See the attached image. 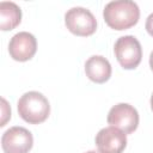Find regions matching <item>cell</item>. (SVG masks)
<instances>
[{"label": "cell", "mask_w": 153, "mask_h": 153, "mask_svg": "<svg viewBox=\"0 0 153 153\" xmlns=\"http://www.w3.org/2000/svg\"><path fill=\"white\" fill-rule=\"evenodd\" d=\"M105 23L115 30H126L134 26L140 18V8L133 0H114L103 10Z\"/></svg>", "instance_id": "1"}, {"label": "cell", "mask_w": 153, "mask_h": 153, "mask_svg": "<svg viewBox=\"0 0 153 153\" xmlns=\"http://www.w3.org/2000/svg\"><path fill=\"white\" fill-rule=\"evenodd\" d=\"M17 109L19 116L31 124L44 122L50 114V104L48 99L37 91L25 92L18 99Z\"/></svg>", "instance_id": "2"}, {"label": "cell", "mask_w": 153, "mask_h": 153, "mask_svg": "<svg viewBox=\"0 0 153 153\" xmlns=\"http://www.w3.org/2000/svg\"><path fill=\"white\" fill-rule=\"evenodd\" d=\"M115 56L124 69L136 68L142 59V48L135 36L126 35L117 38L114 47Z\"/></svg>", "instance_id": "3"}, {"label": "cell", "mask_w": 153, "mask_h": 153, "mask_svg": "<svg viewBox=\"0 0 153 153\" xmlns=\"http://www.w3.org/2000/svg\"><path fill=\"white\" fill-rule=\"evenodd\" d=\"M65 24L76 36H90L97 29V20L93 13L81 6L72 7L66 12Z\"/></svg>", "instance_id": "4"}, {"label": "cell", "mask_w": 153, "mask_h": 153, "mask_svg": "<svg viewBox=\"0 0 153 153\" xmlns=\"http://www.w3.org/2000/svg\"><path fill=\"white\" fill-rule=\"evenodd\" d=\"M106 121L111 127L122 130L124 134H130L139 126V112L128 103H118L109 110Z\"/></svg>", "instance_id": "5"}, {"label": "cell", "mask_w": 153, "mask_h": 153, "mask_svg": "<svg viewBox=\"0 0 153 153\" xmlns=\"http://www.w3.org/2000/svg\"><path fill=\"white\" fill-rule=\"evenodd\" d=\"M32 145V134L24 127H11L1 136V147L5 153H29Z\"/></svg>", "instance_id": "6"}, {"label": "cell", "mask_w": 153, "mask_h": 153, "mask_svg": "<svg viewBox=\"0 0 153 153\" xmlns=\"http://www.w3.org/2000/svg\"><path fill=\"white\" fill-rule=\"evenodd\" d=\"M37 41L36 37L27 32L20 31L12 36L8 43V53L11 57L16 61H27L36 54Z\"/></svg>", "instance_id": "7"}, {"label": "cell", "mask_w": 153, "mask_h": 153, "mask_svg": "<svg viewBox=\"0 0 153 153\" xmlns=\"http://www.w3.org/2000/svg\"><path fill=\"white\" fill-rule=\"evenodd\" d=\"M96 145L100 153H122L127 146V136L115 127H105L97 133Z\"/></svg>", "instance_id": "8"}, {"label": "cell", "mask_w": 153, "mask_h": 153, "mask_svg": "<svg viewBox=\"0 0 153 153\" xmlns=\"http://www.w3.org/2000/svg\"><path fill=\"white\" fill-rule=\"evenodd\" d=\"M85 73L90 80L103 84L111 76V65L102 55H92L85 62Z\"/></svg>", "instance_id": "9"}, {"label": "cell", "mask_w": 153, "mask_h": 153, "mask_svg": "<svg viewBox=\"0 0 153 153\" xmlns=\"http://www.w3.org/2000/svg\"><path fill=\"white\" fill-rule=\"evenodd\" d=\"M22 20V10L13 1L0 2V27L1 30H12Z\"/></svg>", "instance_id": "10"}, {"label": "cell", "mask_w": 153, "mask_h": 153, "mask_svg": "<svg viewBox=\"0 0 153 153\" xmlns=\"http://www.w3.org/2000/svg\"><path fill=\"white\" fill-rule=\"evenodd\" d=\"M145 27H146L147 32L153 37V12L147 17V19H146V24H145Z\"/></svg>", "instance_id": "11"}, {"label": "cell", "mask_w": 153, "mask_h": 153, "mask_svg": "<svg viewBox=\"0 0 153 153\" xmlns=\"http://www.w3.org/2000/svg\"><path fill=\"white\" fill-rule=\"evenodd\" d=\"M149 66H151V69L153 71V50H152V53L149 55Z\"/></svg>", "instance_id": "12"}, {"label": "cell", "mask_w": 153, "mask_h": 153, "mask_svg": "<svg viewBox=\"0 0 153 153\" xmlns=\"http://www.w3.org/2000/svg\"><path fill=\"white\" fill-rule=\"evenodd\" d=\"M86 153H100L99 151H96V149H92V151H87Z\"/></svg>", "instance_id": "13"}, {"label": "cell", "mask_w": 153, "mask_h": 153, "mask_svg": "<svg viewBox=\"0 0 153 153\" xmlns=\"http://www.w3.org/2000/svg\"><path fill=\"white\" fill-rule=\"evenodd\" d=\"M151 108H152V111H153V93L151 96Z\"/></svg>", "instance_id": "14"}]
</instances>
